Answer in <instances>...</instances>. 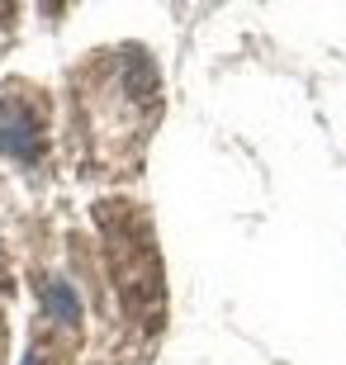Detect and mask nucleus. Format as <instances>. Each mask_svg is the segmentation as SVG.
Segmentation results:
<instances>
[{
  "label": "nucleus",
  "mask_w": 346,
  "mask_h": 365,
  "mask_svg": "<svg viewBox=\"0 0 346 365\" xmlns=\"http://www.w3.org/2000/svg\"><path fill=\"white\" fill-rule=\"evenodd\" d=\"M43 299H48V313L62 318V323H76V289L67 280H43Z\"/></svg>",
  "instance_id": "nucleus-2"
},
{
  "label": "nucleus",
  "mask_w": 346,
  "mask_h": 365,
  "mask_svg": "<svg viewBox=\"0 0 346 365\" xmlns=\"http://www.w3.org/2000/svg\"><path fill=\"white\" fill-rule=\"evenodd\" d=\"M0 152L14 162L43 157V109H34L19 91L0 100Z\"/></svg>",
  "instance_id": "nucleus-1"
}]
</instances>
